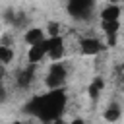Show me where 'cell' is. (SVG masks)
Instances as JSON below:
<instances>
[{"mask_svg":"<svg viewBox=\"0 0 124 124\" xmlns=\"http://www.w3.org/2000/svg\"><path fill=\"white\" fill-rule=\"evenodd\" d=\"M66 105H68V95L64 87L48 89L46 93L33 95L23 105V112L29 114L31 118H37L41 124H50L64 116Z\"/></svg>","mask_w":124,"mask_h":124,"instance_id":"1","label":"cell"},{"mask_svg":"<svg viewBox=\"0 0 124 124\" xmlns=\"http://www.w3.org/2000/svg\"><path fill=\"white\" fill-rule=\"evenodd\" d=\"M97 0H68L66 12L76 21H89L95 12Z\"/></svg>","mask_w":124,"mask_h":124,"instance_id":"2","label":"cell"},{"mask_svg":"<svg viewBox=\"0 0 124 124\" xmlns=\"http://www.w3.org/2000/svg\"><path fill=\"white\" fill-rule=\"evenodd\" d=\"M66 78H68L66 64L64 62H50L46 78H45V85H46V89H60L66 83Z\"/></svg>","mask_w":124,"mask_h":124,"instance_id":"3","label":"cell"},{"mask_svg":"<svg viewBox=\"0 0 124 124\" xmlns=\"http://www.w3.org/2000/svg\"><path fill=\"white\" fill-rule=\"evenodd\" d=\"M107 48H108L107 43H103V41H99L95 37H83V39H79V52L83 56H97V54L105 52Z\"/></svg>","mask_w":124,"mask_h":124,"instance_id":"4","label":"cell"},{"mask_svg":"<svg viewBox=\"0 0 124 124\" xmlns=\"http://www.w3.org/2000/svg\"><path fill=\"white\" fill-rule=\"evenodd\" d=\"M35 68H37V64H29V62H27V66L17 72V76H16V85H17L19 89H29V87H31V83H33V79H35Z\"/></svg>","mask_w":124,"mask_h":124,"instance_id":"5","label":"cell"},{"mask_svg":"<svg viewBox=\"0 0 124 124\" xmlns=\"http://www.w3.org/2000/svg\"><path fill=\"white\" fill-rule=\"evenodd\" d=\"M101 31L107 39V46H116L118 31H120V21H101Z\"/></svg>","mask_w":124,"mask_h":124,"instance_id":"6","label":"cell"},{"mask_svg":"<svg viewBox=\"0 0 124 124\" xmlns=\"http://www.w3.org/2000/svg\"><path fill=\"white\" fill-rule=\"evenodd\" d=\"M46 39V33L43 27H27L25 33H23V43L27 46H33V45H39Z\"/></svg>","mask_w":124,"mask_h":124,"instance_id":"7","label":"cell"},{"mask_svg":"<svg viewBox=\"0 0 124 124\" xmlns=\"http://www.w3.org/2000/svg\"><path fill=\"white\" fill-rule=\"evenodd\" d=\"M120 16H122L120 4H107V6L99 12L101 21H120Z\"/></svg>","mask_w":124,"mask_h":124,"instance_id":"8","label":"cell"},{"mask_svg":"<svg viewBox=\"0 0 124 124\" xmlns=\"http://www.w3.org/2000/svg\"><path fill=\"white\" fill-rule=\"evenodd\" d=\"M50 39H52V46H50L48 58H50L52 62H60V60L64 58V54H66L64 39H62V35H58V37H50Z\"/></svg>","mask_w":124,"mask_h":124,"instance_id":"9","label":"cell"},{"mask_svg":"<svg viewBox=\"0 0 124 124\" xmlns=\"http://www.w3.org/2000/svg\"><path fill=\"white\" fill-rule=\"evenodd\" d=\"M46 58V48H45V41L39 45H33L27 48V62L29 64H39Z\"/></svg>","mask_w":124,"mask_h":124,"instance_id":"10","label":"cell"},{"mask_svg":"<svg viewBox=\"0 0 124 124\" xmlns=\"http://www.w3.org/2000/svg\"><path fill=\"white\" fill-rule=\"evenodd\" d=\"M103 89H105V79H103L101 76H95V78L91 79V83L87 85V97H89L91 101H97V99L101 97Z\"/></svg>","mask_w":124,"mask_h":124,"instance_id":"11","label":"cell"},{"mask_svg":"<svg viewBox=\"0 0 124 124\" xmlns=\"http://www.w3.org/2000/svg\"><path fill=\"white\" fill-rule=\"evenodd\" d=\"M120 116H122V108L116 101H110L103 110V118L107 122H116V120H120Z\"/></svg>","mask_w":124,"mask_h":124,"instance_id":"12","label":"cell"},{"mask_svg":"<svg viewBox=\"0 0 124 124\" xmlns=\"http://www.w3.org/2000/svg\"><path fill=\"white\" fill-rule=\"evenodd\" d=\"M14 60V48L10 45H0V64L8 66Z\"/></svg>","mask_w":124,"mask_h":124,"instance_id":"13","label":"cell"},{"mask_svg":"<svg viewBox=\"0 0 124 124\" xmlns=\"http://www.w3.org/2000/svg\"><path fill=\"white\" fill-rule=\"evenodd\" d=\"M12 27H16V29H27V16L23 12H17L16 17H14V21H12Z\"/></svg>","mask_w":124,"mask_h":124,"instance_id":"14","label":"cell"},{"mask_svg":"<svg viewBox=\"0 0 124 124\" xmlns=\"http://www.w3.org/2000/svg\"><path fill=\"white\" fill-rule=\"evenodd\" d=\"M58 35H60V27H58V23H54V21L46 23V37H58Z\"/></svg>","mask_w":124,"mask_h":124,"instance_id":"15","label":"cell"},{"mask_svg":"<svg viewBox=\"0 0 124 124\" xmlns=\"http://www.w3.org/2000/svg\"><path fill=\"white\" fill-rule=\"evenodd\" d=\"M16 14H17V12H16L14 8H8V10H6L4 14H2V19H4L6 23H10V25H12V21H14V17H16Z\"/></svg>","mask_w":124,"mask_h":124,"instance_id":"16","label":"cell"},{"mask_svg":"<svg viewBox=\"0 0 124 124\" xmlns=\"http://www.w3.org/2000/svg\"><path fill=\"white\" fill-rule=\"evenodd\" d=\"M8 99V93H6V89H4V85H2V81H0V103H4Z\"/></svg>","mask_w":124,"mask_h":124,"instance_id":"17","label":"cell"},{"mask_svg":"<svg viewBox=\"0 0 124 124\" xmlns=\"http://www.w3.org/2000/svg\"><path fill=\"white\" fill-rule=\"evenodd\" d=\"M6 76V66L4 64H0V81H2V78Z\"/></svg>","mask_w":124,"mask_h":124,"instance_id":"18","label":"cell"},{"mask_svg":"<svg viewBox=\"0 0 124 124\" xmlns=\"http://www.w3.org/2000/svg\"><path fill=\"white\" fill-rule=\"evenodd\" d=\"M70 124H85V120H83V118H74Z\"/></svg>","mask_w":124,"mask_h":124,"instance_id":"19","label":"cell"},{"mask_svg":"<svg viewBox=\"0 0 124 124\" xmlns=\"http://www.w3.org/2000/svg\"><path fill=\"white\" fill-rule=\"evenodd\" d=\"M50 124H68L64 118H58V120H54V122H50Z\"/></svg>","mask_w":124,"mask_h":124,"instance_id":"20","label":"cell"},{"mask_svg":"<svg viewBox=\"0 0 124 124\" xmlns=\"http://www.w3.org/2000/svg\"><path fill=\"white\" fill-rule=\"evenodd\" d=\"M122 0H107V4H120Z\"/></svg>","mask_w":124,"mask_h":124,"instance_id":"21","label":"cell"},{"mask_svg":"<svg viewBox=\"0 0 124 124\" xmlns=\"http://www.w3.org/2000/svg\"><path fill=\"white\" fill-rule=\"evenodd\" d=\"M10 124H25V122H21V120H14V122H10Z\"/></svg>","mask_w":124,"mask_h":124,"instance_id":"22","label":"cell"},{"mask_svg":"<svg viewBox=\"0 0 124 124\" xmlns=\"http://www.w3.org/2000/svg\"><path fill=\"white\" fill-rule=\"evenodd\" d=\"M120 70H122V72H124V60H122V64H120Z\"/></svg>","mask_w":124,"mask_h":124,"instance_id":"23","label":"cell"},{"mask_svg":"<svg viewBox=\"0 0 124 124\" xmlns=\"http://www.w3.org/2000/svg\"><path fill=\"white\" fill-rule=\"evenodd\" d=\"M25 124H33V122H25Z\"/></svg>","mask_w":124,"mask_h":124,"instance_id":"24","label":"cell"},{"mask_svg":"<svg viewBox=\"0 0 124 124\" xmlns=\"http://www.w3.org/2000/svg\"><path fill=\"white\" fill-rule=\"evenodd\" d=\"M120 4H124V0H122V2H120Z\"/></svg>","mask_w":124,"mask_h":124,"instance_id":"25","label":"cell"}]
</instances>
